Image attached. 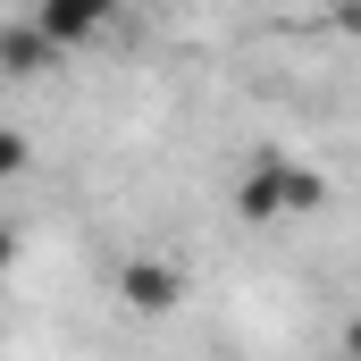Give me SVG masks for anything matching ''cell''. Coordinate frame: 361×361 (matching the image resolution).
Wrapping results in <instances>:
<instances>
[{
    "label": "cell",
    "mask_w": 361,
    "mask_h": 361,
    "mask_svg": "<svg viewBox=\"0 0 361 361\" xmlns=\"http://www.w3.org/2000/svg\"><path fill=\"white\" fill-rule=\"evenodd\" d=\"M118 302L143 311V319H169L185 302V269L177 261H126V269H118Z\"/></svg>",
    "instance_id": "6da1fadb"
},
{
    "label": "cell",
    "mask_w": 361,
    "mask_h": 361,
    "mask_svg": "<svg viewBox=\"0 0 361 361\" xmlns=\"http://www.w3.org/2000/svg\"><path fill=\"white\" fill-rule=\"evenodd\" d=\"M286 177H294V160L286 152H261L244 185H235V219H286Z\"/></svg>",
    "instance_id": "7a4b0ae2"
},
{
    "label": "cell",
    "mask_w": 361,
    "mask_h": 361,
    "mask_svg": "<svg viewBox=\"0 0 361 361\" xmlns=\"http://www.w3.org/2000/svg\"><path fill=\"white\" fill-rule=\"evenodd\" d=\"M101 17H109L101 0H42V8H34V34H42L51 51H76V42L101 34Z\"/></svg>",
    "instance_id": "3957f363"
},
{
    "label": "cell",
    "mask_w": 361,
    "mask_h": 361,
    "mask_svg": "<svg viewBox=\"0 0 361 361\" xmlns=\"http://www.w3.org/2000/svg\"><path fill=\"white\" fill-rule=\"evenodd\" d=\"M42 68H59V51L34 25H0V76H42Z\"/></svg>",
    "instance_id": "277c9868"
},
{
    "label": "cell",
    "mask_w": 361,
    "mask_h": 361,
    "mask_svg": "<svg viewBox=\"0 0 361 361\" xmlns=\"http://www.w3.org/2000/svg\"><path fill=\"white\" fill-rule=\"evenodd\" d=\"M319 202H328V177H319V169H294V177H286V219H294V210H319Z\"/></svg>",
    "instance_id": "5b68a950"
},
{
    "label": "cell",
    "mask_w": 361,
    "mask_h": 361,
    "mask_svg": "<svg viewBox=\"0 0 361 361\" xmlns=\"http://www.w3.org/2000/svg\"><path fill=\"white\" fill-rule=\"evenodd\" d=\"M25 160H34V152H25V135H17V126H0V185L25 177Z\"/></svg>",
    "instance_id": "8992f818"
},
{
    "label": "cell",
    "mask_w": 361,
    "mask_h": 361,
    "mask_svg": "<svg viewBox=\"0 0 361 361\" xmlns=\"http://www.w3.org/2000/svg\"><path fill=\"white\" fill-rule=\"evenodd\" d=\"M8 261H17V227L0 219V269H8Z\"/></svg>",
    "instance_id": "52a82bcc"
},
{
    "label": "cell",
    "mask_w": 361,
    "mask_h": 361,
    "mask_svg": "<svg viewBox=\"0 0 361 361\" xmlns=\"http://www.w3.org/2000/svg\"><path fill=\"white\" fill-rule=\"evenodd\" d=\"M345 361H361V319H353V328H345Z\"/></svg>",
    "instance_id": "ba28073f"
},
{
    "label": "cell",
    "mask_w": 361,
    "mask_h": 361,
    "mask_svg": "<svg viewBox=\"0 0 361 361\" xmlns=\"http://www.w3.org/2000/svg\"><path fill=\"white\" fill-rule=\"evenodd\" d=\"M336 25H345V34H361V8H336Z\"/></svg>",
    "instance_id": "9c48e42d"
}]
</instances>
